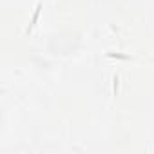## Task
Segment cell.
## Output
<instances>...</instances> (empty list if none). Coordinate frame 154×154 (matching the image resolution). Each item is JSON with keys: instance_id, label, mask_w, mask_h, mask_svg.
<instances>
[{"instance_id": "cell-1", "label": "cell", "mask_w": 154, "mask_h": 154, "mask_svg": "<svg viewBox=\"0 0 154 154\" xmlns=\"http://www.w3.org/2000/svg\"><path fill=\"white\" fill-rule=\"evenodd\" d=\"M40 9H42V4H38V6H36V11H35V15H33V18H31V24H29V31H31V29H33V26L36 24L38 15H40Z\"/></svg>"}]
</instances>
